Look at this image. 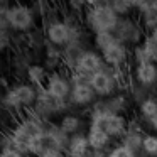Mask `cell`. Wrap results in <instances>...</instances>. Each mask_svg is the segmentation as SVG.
Segmentation results:
<instances>
[{
    "label": "cell",
    "mask_w": 157,
    "mask_h": 157,
    "mask_svg": "<svg viewBox=\"0 0 157 157\" xmlns=\"http://www.w3.org/2000/svg\"><path fill=\"white\" fill-rule=\"evenodd\" d=\"M86 7L88 9L85 12V22L93 34L115 32L120 17L110 7L108 2H90Z\"/></svg>",
    "instance_id": "cell-1"
},
{
    "label": "cell",
    "mask_w": 157,
    "mask_h": 157,
    "mask_svg": "<svg viewBox=\"0 0 157 157\" xmlns=\"http://www.w3.org/2000/svg\"><path fill=\"white\" fill-rule=\"evenodd\" d=\"M46 39L49 44L59 49H64L73 41H83V34L79 25L68 24L64 19H52L46 25Z\"/></svg>",
    "instance_id": "cell-2"
},
{
    "label": "cell",
    "mask_w": 157,
    "mask_h": 157,
    "mask_svg": "<svg viewBox=\"0 0 157 157\" xmlns=\"http://www.w3.org/2000/svg\"><path fill=\"white\" fill-rule=\"evenodd\" d=\"M90 125H98L108 133L112 139H122L128 128V120L125 115L118 113H105L100 110L90 108Z\"/></svg>",
    "instance_id": "cell-3"
},
{
    "label": "cell",
    "mask_w": 157,
    "mask_h": 157,
    "mask_svg": "<svg viewBox=\"0 0 157 157\" xmlns=\"http://www.w3.org/2000/svg\"><path fill=\"white\" fill-rule=\"evenodd\" d=\"M115 37L118 42H122L123 46L133 49L135 46H140L142 41L145 39V29L140 24V21L133 19L132 15L130 17H122L118 21V25L115 29Z\"/></svg>",
    "instance_id": "cell-4"
},
{
    "label": "cell",
    "mask_w": 157,
    "mask_h": 157,
    "mask_svg": "<svg viewBox=\"0 0 157 157\" xmlns=\"http://www.w3.org/2000/svg\"><path fill=\"white\" fill-rule=\"evenodd\" d=\"M7 22L12 32L29 34L36 29V10L31 5L14 4L10 5L7 14Z\"/></svg>",
    "instance_id": "cell-5"
},
{
    "label": "cell",
    "mask_w": 157,
    "mask_h": 157,
    "mask_svg": "<svg viewBox=\"0 0 157 157\" xmlns=\"http://www.w3.org/2000/svg\"><path fill=\"white\" fill-rule=\"evenodd\" d=\"M69 81H71V95L68 101L71 106H91L98 100L96 93L90 86L88 78L78 75L76 71H71Z\"/></svg>",
    "instance_id": "cell-6"
},
{
    "label": "cell",
    "mask_w": 157,
    "mask_h": 157,
    "mask_svg": "<svg viewBox=\"0 0 157 157\" xmlns=\"http://www.w3.org/2000/svg\"><path fill=\"white\" fill-rule=\"evenodd\" d=\"M88 83L98 98H110V96L120 93V88H122L110 68H105L101 71H98L96 75H93L88 79Z\"/></svg>",
    "instance_id": "cell-7"
},
{
    "label": "cell",
    "mask_w": 157,
    "mask_h": 157,
    "mask_svg": "<svg viewBox=\"0 0 157 157\" xmlns=\"http://www.w3.org/2000/svg\"><path fill=\"white\" fill-rule=\"evenodd\" d=\"M105 68H106V64L98 51H95V49H85L83 54L79 56V59L76 61V66L73 71H76L78 75L90 79L93 75H96L98 71H101Z\"/></svg>",
    "instance_id": "cell-8"
},
{
    "label": "cell",
    "mask_w": 157,
    "mask_h": 157,
    "mask_svg": "<svg viewBox=\"0 0 157 157\" xmlns=\"http://www.w3.org/2000/svg\"><path fill=\"white\" fill-rule=\"evenodd\" d=\"M44 88H46V91L51 96H54L56 100L68 101L69 95H71V81H69V76L64 75V73H61V71L49 73Z\"/></svg>",
    "instance_id": "cell-9"
},
{
    "label": "cell",
    "mask_w": 157,
    "mask_h": 157,
    "mask_svg": "<svg viewBox=\"0 0 157 157\" xmlns=\"http://www.w3.org/2000/svg\"><path fill=\"white\" fill-rule=\"evenodd\" d=\"M130 52L132 49L123 46L122 42H115L113 46H110L108 49H105L103 52H100L105 61L106 68L110 69H120V68H125V64L128 63L130 59Z\"/></svg>",
    "instance_id": "cell-10"
},
{
    "label": "cell",
    "mask_w": 157,
    "mask_h": 157,
    "mask_svg": "<svg viewBox=\"0 0 157 157\" xmlns=\"http://www.w3.org/2000/svg\"><path fill=\"white\" fill-rule=\"evenodd\" d=\"M132 79L135 85H140L144 88H155L157 86V63L150 61L145 64L133 66Z\"/></svg>",
    "instance_id": "cell-11"
},
{
    "label": "cell",
    "mask_w": 157,
    "mask_h": 157,
    "mask_svg": "<svg viewBox=\"0 0 157 157\" xmlns=\"http://www.w3.org/2000/svg\"><path fill=\"white\" fill-rule=\"evenodd\" d=\"M144 137H145V133L142 132L140 123L137 122V120H133V122H128V128H127V132L123 133V137L120 139V144H123L125 147H128L130 150H133L135 154L140 155Z\"/></svg>",
    "instance_id": "cell-12"
},
{
    "label": "cell",
    "mask_w": 157,
    "mask_h": 157,
    "mask_svg": "<svg viewBox=\"0 0 157 157\" xmlns=\"http://www.w3.org/2000/svg\"><path fill=\"white\" fill-rule=\"evenodd\" d=\"M46 144H48V149L66 152L68 144H69V135L59 128L58 123L49 122L48 127H46Z\"/></svg>",
    "instance_id": "cell-13"
},
{
    "label": "cell",
    "mask_w": 157,
    "mask_h": 157,
    "mask_svg": "<svg viewBox=\"0 0 157 157\" xmlns=\"http://www.w3.org/2000/svg\"><path fill=\"white\" fill-rule=\"evenodd\" d=\"M135 12L145 31L150 32L157 27V2H135Z\"/></svg>",
    "instance_id": "cell-14"
},
{
    "label": "cell",
    "mask_w": 157,
    "mask_h": 157,
    "mask_svg": "<svg viewBox=\"0 0 157 157\" xmlns=\"http://www.w3.org/2000/svg\"><path fill=\"white\" fill-rule=\"evenodd\" d=\"M86 137H88V144L91 150H106L112 147V137L98 125H90L88 130H86Z\"/></svg>",
    "instance_id": "cell-15"
},
{
    "label": "cell",
    "mask_w": 157,
    "mask_h": 157,
    "mask_svg": "<svg viewBox=\"0 0 157 157\" xmlns=\"http://www.w3.org/2000/svg\"><path fill=\"white\" fill-rule=\"evenodd\" d=\"M12 90L15 91L19 101H21L22 108H32L36 105L37 100V88L32 86L31 83H17L15 86H12Z\"/></svg>",
    "instance_id": "cell-16"
},
{
    "label": "cell",
    "mask_w": 157,
    "mask_h": 157,
    "mask_svg": "<svg viewBox=\"0 0 157 157\" xmlns=\"http://www.w3.org/2000/svg\"><path fill=\"white\" fill-rule=\"evenodd\" d=\"M90 150L91 149H90L88 137H86L85 132L69 137V144H68V149H66V155L68 157H85Z\"/></svg>",
    "instance_id": "cell-17"
},
{
    "label": "cell",
    "mask_w": 157,
    "mask_h": 157,
    "mask_svg": "<svg viewBox=\"0 0 157 157\" xmlns=\"http://www.w3.org/2000/svg\"><path fill=\"white\" fill-rule=\"evenodd\" d=\"M85 44H83V41H73L69 42L68 46H66L64 49H63V64H66L69 69H75L76 66V61L79 59V56L83 54V51H85Z\"/></svg>",
    "instance_id": "cell-18"
},
{
    "label": "cell",
    "mask_w": 157,
    "mask_h": 157,
    "mask_svg": "<svg viewBox=\"0 0 157 157\" xmlns=\"http://www.w3.org/2000/svg\"><path fill=\"white\" fill-rule=\"evenodd\" d=\"M59 128L63 130L64 133H68L69 137L71 135H76V133H81L83 132V120L81 117L75 115V113H66L59 118Z\"/></svg>",
    "instance_id": "cell-19"
},
{
    "label": "cell",
    "mask_w": 157,
    "mask_h": 157,
    "mask_svg": "<svg viewBox=\"0 0 157 157\" xmlns=\"http://www.w3.org/2000/svg\"><path fill=\"white\" fill-rule=\"evenodd\" d=\"M48 69H46L44 64H37V63H32L31 66H29L27 73H25V78L29 79V83H31L32 86H36V88H41V86L46 85V81H48Z\"/></svg>",
    "instance_id": "cell-20"
},
{
    "label": "cell",
    "mask_w": 157,
    "mask_h": 157,
    "mask_svg": "<svg viewBox=\"0 0 157 157\" xmlns=\"http://www.w3.org/2000/svg\"><path fill=\"white\" fill-rule=\"evenodd\" d=\"M137 108H139V115L144 122L149 123L150 120H154L157 117V98H155V95L149 96L147 100H144Z\"/></svg>",
    "instance_id": "cell-21"
},
{
    "label": "cell",
    "mask_w": 157,
    "mask_h": 157,
    "mask_svg": "<svg viewBox=\"0 0 157 157\" xmlns=\"http://www.w3.org/2000/svg\"><path fill=\"white\" fill-rule=\"evenodd\" d=\"M46 51V61H44V66H48L49 69H52V71H56V68H58L59 64H63V49L56 48V46L52 44H46L44 48Z\"/></svg>",
    "instance_id": "cell-22"
},
{
    "label": "cell",
    "mask_w": 157,
    "mask_h": 157,
    "mask_svg": "<svg viewBox=\"0 0 157 157\" xmlns=\"http://www.w3.org/2000/svg\"><path fill=\"white\" fill-rule=\"evenodd\" d=\"M117 41L115 34L113 32H101V34H95L93 36V46H95V51L103 52L105 49H108L110 46H113Z\"/></svg>",
    "instance_id": "cell-23"
},
{
    "label": "cell",
    "mask_w": 157,
    "mask_h": 157,
    "mask_svg": "<svg viewBox=\"0 0 157 157\" xmlns=\"http://www.w3.org/2000/svg\"><path fill=\"white\" fill-rule=\"evenodd\" d=\"M110 7L117 12L120 19L122 17H130L132 12H135V2H128V0H113V2H108Z\"/></svg>",
    "instance_id": "cell-24"
},
{
    "label": "cell",
    "mask_w": 157,
    "mask_h": 157,
    "mask_svg": "<svg viewBox=\"0 0 157 157\" xmlns=\"http://www.w3.org/2000/svg\"><path fill=\"white\" fill-rule=\"evenodd\" d=\"M145 157H157V135L155 133H145L142 142V152Z\"/></svg>",
    "instance_id": "cell-25"
},
{
    "label": "cell",
    "mask_w": 157,
    "mask_h": 157,
    "mask_svg": "<svg viewBox=\"0 0 157 157\" xmlns=\"http://www.w3.org/2000/svg\"><path fill=\"white\" fill-rule=\"evenodd\" d=\"M27 36V39H25V44L29 46V48L32 49H41V48H46V44H48V39H46V34H42L41 31H31Z\"/></svg>",
    "instance_id": "cell-26"
},
{
    "label": "cell",
    "mask_w": 157,
    "mask_h": 157,
    "mask_svg": "<svg viewBox=\"0 0 157 157\" xmlns=\"http://www.w3.org/2000/svg\"><path fill=\"white\" fill-rule=\"evenodd\" d=\"M106 157H139V154L130 150L128 147H125L123 144L117 142L106 150Z\"/></svg>",
    "instance_id": "cell-27"
},
{
    "label": "cell",
    "mask_w": 157,
    "mask_h": 157,
    "mask_svg": "<svg viewBox=\"0 0 157 157\" xmlns=\"http://www.w3.org/2000/svg\"><path fill=\"white\" fill-rule=\"evenodd\" d=\"M2 105H4L5 108H9V110H15V112L22 110L21 101H19L17 95H15V91L12 88H9L7 91L4 93V96H2Z\"/></svg>",
    "instance_id": "cell-28"
},
{
    "label": "cell",
    "mask_w": 157,
    "mask_h": 157,
    "mask_svg": "<svg viewBox=\"0 0 157 157\" xmlns=\"http://www.w3.org/2000/svg\"><path fill=\"white\" fill-rule=\"evenodd\" d=\"M130 96H132V100L137 103V105H140L144 100H147L149 96H152V95L149 93V88H144V86L133 83L132 88H130Z\"/></svg>",
    "instance_id": "cell-29"
},
{
    "label": "cell",
    "mask_w": 157,
    "mask_h": 157,
    "mask_svg": "<svg viewBox=\"0 0 157 157\" xmlns=\"http://www.w3.org/2000/svg\"><path fill=\"white\" fill-rule=\"evenodd\" d=\"M130 58H132V61H133V66L150 63V58L147 56V52H145V49L142 48V44H140V46H135V48L132 49V52H130Z\"/></svg>",
    "instance_id": "cell-30"
},
{
    "label": "cell",
    "mask_w": 157,
    "mask_h": 157,
    "mask_svg": "<svg viewBox=\"0 0 157 157\" xmlns=\"http://www.w3.org/2000/svg\"><path fill=\"white\" fill-rule=\"evenodd\" d=\"M142 48L145 49V52H147V56L150 58V61L155 63V59H157V41L155 39H154L152 36L147 34L145 39L142 41Z\"/></svg>",
    "instance_id": "cell-31"
},
{
    "label": "cell",
    "mask_w": 157,
    "mask_h": 157,
    "mask_svg": "<svg viewBox=\"0 0 157 157\" xmlns=\"http://www.w3.org/2000/svg\"><path fill=\"white\" fill-rule=\"evenodd\" d=\"M12 31L10 29H5V31H0V52L5 51L9 46L12 44Z\"/></svg>",
    "instance_id": "cell-32"
},
{
    "label": "cell",
    "mask_w": 157,
    "mask_h": 157,
    "mask_svg": "<svg viewBox=\"0 0 157 157\" xmlns=\"http://www.w3.org/2000/svg\"><path fill=\"white\" fill-rule=\"evenodd\" d=\"M0 157H25V155L15 149H2L0 150Z\"/></svg>",
    "instance_id": "cell-33"
},
{
    "label": "cell",
    "mask_w": 157,
    "mask_h": 157,
    "mask_svg": "<svg viewBox=\"0 0 157 157\" xmlns=\"http://www.w3.org/2000/svg\"><path fill=\"white\" fill-rule=\"evenodd\" d=\"M41 157H68L66 152H61V150H54V149H46V152L42 154Z\"/></svg>",
    "instance_id": "cell-34"
},
{
    "label": "cell",
    "mask_w": 157,
    "mask_h": 157,
    "mask_svg": "<svg viewBox=\"0 0 157 157\" xmlns=\"http://www.w3.org/2000/svg\"><path fill=\"white\" fill-rule=\"evenodd\" d=\"M85 157H106V152H103V150H90Z\"/></svg>",
    "instance_id": "cell-35"
},
{
    "label": "cell",
    "mask_w": 157,
    "mask_h": 157,
    "mask_svg": "<svg viewBox=\"0 0 157 157\" xmlns=\"http://www.w3.org/2000/svg\"><path fill=\"white\" fill-rule=\"evenodd\" d=\"M149 125L152 127V130L155 132V135H157V117H155L154 120H150V122H149Z\"/></svg>",
    "instance_id": "cell-36"
},
{
    "label": "cell",
    "mask_w": 157,
    "mask_h": 157,
    "mask_svg": "<svg viewBox=\"0 0 157 157\" xmlns=\"http://www.w3.org/2000/svg\"><path fill=\"white\" fill-rule=\"evenodd\" d=\"M149 36H152V37H154V39H155V41H157V27H154L152 31L149 32Z\"/></svg>",
    "instance_id": "cell-37"
},
{
    "label": "cell",
    "mask_w": 157,
    "mask_h": 157,
    "mask_svg": "<svg viewBox=\"0 0 157 157\" xmlns=\"http://www.w3.org/2000/svg\"><path fill=\"white\" fill-rule=\"evenodd\" d=\"M0 150H2V135H0Z\"/></svg>",
    "instance_id": "cell-38"
},
{
    "label": "cell",
    "mask_w": 157,
    "mask_h": 157,
    "mask_svg": "<svg viewBox=\"0 0 157 157\" xmlns=\"http://www.w3.org/2000/svg\"><path fill=\"white\" fill-rule=\"evenodd\" d=\"M155 98H157V91H155Z\"/></svg>",
    "instance_id": "cell-39"
},
{
    "label": "cell",
    "mask_w": 157,
    "mask_h": 157,
    "mask_svg": "<svg viewBox=\"0 0 157 157\" xmlns=\"http://www.w3.org/2000/svg\"><path fill=\"white\" fill-rule=\"evenodd\" d=\"M155 91H157V86H155Z\"/></svg>",
    "instance_id": "cell-40"
},
{
    "label": "cell",
    "mask_w": 157,
    "mask_h": 157,
    "mask_svg": "<svg viewBox=\"0 0 157 157\" xmlns=\"http://www.w3.org/2000/svg\"><path fill=\"white\" fill-rule=\"evenodd\" d=\"M155 63H157V59H155Z\"/></svg>",
    "instance_id": "cell-41"
}]
</instances>
